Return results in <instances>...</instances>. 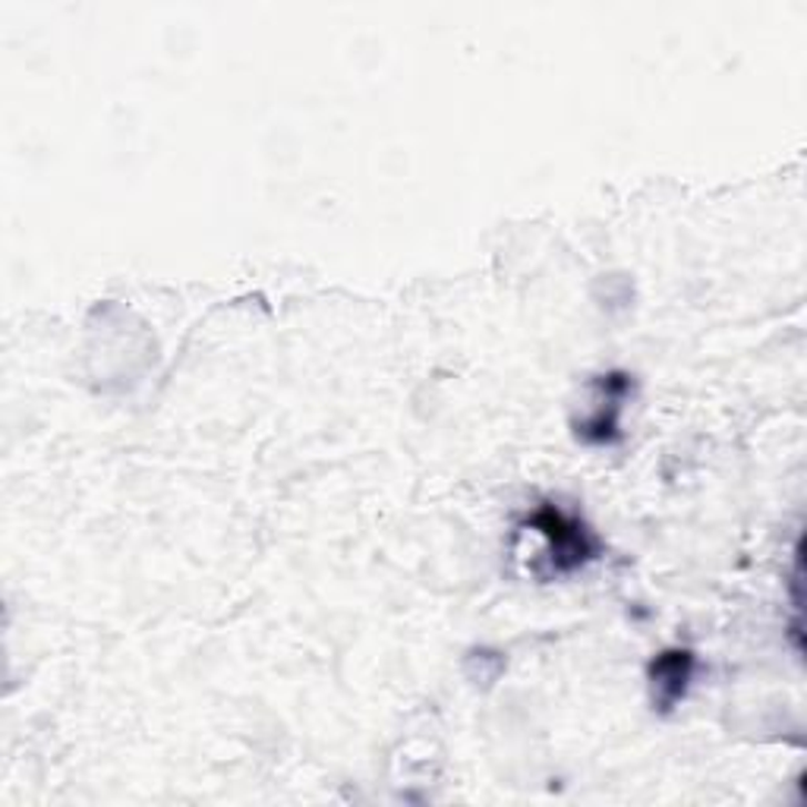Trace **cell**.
I'll list each match as a JSON object with an SVG mask.
<instances>
[{
	"label": "cell",
	"instance_id": "cell-2",
	"mask_svg": "<svg viewBox=\"0 0 807 807\" xmlns=\"http://www.w3.org/2000/svg\"><path fill=\"white\" fill-rule=\"evenodd\" d=\"M687 663H691V653H668L660 660V668H656V682H660V691H668L666 704H672L682 691H685L687 682Z\"/></svg>",
	"mask_w": 807,
	"mask_h": 807
},
{
	"label": "cell",
	"instance_id": "cell-1",
	"mask_svg": "<svg viewBox=\"0 0 807 807\" xmlns=\"http://www.w3.org/2000/svg\"><path fill=\"white\" fill-rule=\"evenodd\" d=\"M533 524L540 527L545 537H549L552 552H555V555H552V559H555V568L568 571V568L581 565L586 555H590V543H586L584 530H581L578 524H571V521H565L559 511L545 508L543 514H540Z\"/></svg>",
	"mask_w": 807,
	"mask_h": 807
}]
</instances>
